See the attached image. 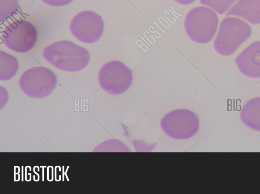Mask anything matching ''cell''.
Listing matches in <instances>:
<instances>
[{"label": "cell", "mask_w": 260, "mask_h": 194, "mask_svg": "<svg viewBox=\"0 0 260 194\" xmlns=\"http://www.w3.org/2000/svg\"><path fill=\"white\" fill-rule=\"evenodd\" d=\"M44 58L61 70L73 72L84 69L90 61V54L84 47L68 40L59 41L46 47Z\"/></svg>", "instance_id": "6da1fadb"}, {"label": "cell", "mask_w": 260, "mask_h": 194, "mask_svg": "<svg viewBox=\"0 0 260 194\" xmlns=\"http://www.w3.org/2000/svg\"><path fill=\"white\" fill-rule=\"evenodd\" d=\"M251 34L252 29L247 22L236 17H225L214 41V50L220 55L230 56Z\"/></svg>", "instance_id": "7a4b0ae2"}, {"label": "cell", "mask_w": 260, "mask_h": 194, "mask_svg": "<svg viewBox=\"0 0 260 194\" xmlns=\"http://www.w3.org/2000/svg\"><path fill=\"white\" fill-rule=\"evenodd\" d=\"M218 23L219 18L215 11L209 7L198 6L187 13L184 25L187 35L192 41L205 44L213 39Z\"/></svg>", "instance_id": "3957f363"}, {"label": "cell", "mask_w": 260, "mask_h": 194, "mask_svg": "<svg viewBox=\"0 0 260 194\" xmlns=\"http://www.w3.org/2000/svg\"><path fill=\"white\" fill-rule=\"evenodd\" d=\"M57 77L50 69L37 66L30 68L21 75L19 85L27 96L42 98L50 95L55 89Z\"/></svg>", "instance_id": "277c9868"}, {"label": "cell", "mask_w": 260, "mask_h": 194, "mask_svg": "<svg viewBox=\"0 0 260 194\" xmlns=\"http://www.w3.org/2000/svg\"><path fill=\"white\" fill-rule=\"evenodd\" d=\"M133 74L124 63L113 60L105 63L100 69L98 81L100 87L107 93L117 95L124 93L130 87Z\"/></svg>", "instance_id": "5b68a950"}, {"label": "cell", "mask_w": 260, "mask_h": 194, "mask_svg": "<svg viewBox=\"0 0 260 194\" xmlns=\"http://www.w3.org/2000/svg\"><path fill=\"white\" fill-rule=\"evenodd\" d=\"M160 125L169 137L179 140L193 137L199 127V120L196 113L187 109H180L167 113L161 120Z\"/></svg>", "instance_id": "8992f818"}, {"label": "cell", "mask_w": 260, "mask_h": 194, "mask_svg": "<svg viewBox=\"0 0 260 194\" xmlns=\"http://www.w3.org/2000/svg\"><path fill=\"white\" fill-rule=\"evenodd\" d=\"M2 38L8 49L17 53H25L34 47L37 33L31 23L19 19L5 27L2 32Z\"/></svg>", "instance_id": "52a82bcc"}, {"label": "cell", "mask_w": 260, "mask_h": 194, "mask_svg": "<svg viewBox=\"0 0 260 194\" xmlns=\"http://www.w3.org/2000/svg\"><path fill=\"white\" fill-rule=\"evenodd\" d=\"M69 28L72 34L79 41L93 43L98 41L103 34L104 24L98 14L86 10L79 12L73 17Z\"/></svg>", "instance_id": "ba28073f"}, {"label": "cell", "mask_w": 260, "mask_h": 194, "mask_svg": "<svg viewBox=\"0 0 260 194\" xmlns=\"http://www.w3.org/2000/svg\"><path fill=\"white\" fill-rule=\"evenodd\" d=\"M236 66L240 72L250 78H260V41L251 43L237 56Z\"/></svg>", "instance_id": "9c48e42d"}, {"label": "cell", "mask_w": 260, "mask_h": 194, "mask_svg": "<svg viewBox=\"0 0 260 194\" xmlns=\"http://www.w3.org/2000/svg\"><path fill=\"white\" fill-rule=\"evenodd\" d=\"M252 24H260V0H238L226 12Z\"/></svg>", "instance_id": "30bf717a"}, {"label": "cell", "mask_w": 260, "mask_h": 194, "mask_svg": "<svg viewBox=\"0 0 260 194\" xmlns=\"http://www.w3.org/2000/svg\"><path fill=\"white\" fill-rule=\"evenodd\" d=\"M240 117L246 126L260 131V97L247 101L241 108Z\"/></svg>", "instance_id": "8fae6325"}, {"label": "cell", "mask_w": 260, "mask_h": 194, "mask_svg": "<svg viewBox=\"0 0 260 194\" xmlns=\"http://www.w3.org/2000/svg\"><path fill=\"white\" fill-rule=\"evenodd\" d=\"M18 62L14 56L0 51V80L7 81L12 78L18 69Z\"/></svg>", "instance_id": "7c38bea8"}, {"label": "cell", "mask_w": 260, "mask_h": 194, "mask_svg": "<svg viewBox=\"0 0 260 194\" xmlns=\"http://www.w3.org/2000/svg\"><path fill=\"white\" fill-rule=\"evenodd\" d=\"M18 8V0H0V22L15 14Z\"/></svg>", "instance_id": "4fadbf2b"}, {"label": "cell", "mask_w": 260, "mask_h": 194, "mask_svg": "<svg viewBox=\"0 0 260 194\" xmlns=\"http://www.w3.org/2000/svg\"><path fill=\"white\" fill-rule=\"evenodd\" d=\"M237 0H200V3L213 9L216 13L222 15L229 10Z\"/></svg>", "instance_id": "5bb4252c"}, {"label": "cell", "mask_w": 260, "mask_h": 194, "mask_svg": "<svg viewBox=\"0 0 260 194\" xmlns=\"http://www.w3.org/2000/svg\"><path fill=\"white\" fill-rule=\"evenodd\" d=\"M45 3L52 6L59 7L67 5L73 0H42Z\"/></svg>", "instance_id": "9a60e30c"}, {"label": "cell", "mask_w": 260, "mask_h": 194, "mask_svg": "<svg viewBox=\"0 0 260 194\" xmlns=\"http://www.w3.org/2000/svg\"><path fill=\"white\" fill-rule=\"evenodd\" d=\"M177 3L181 4V5H190L193 3L196 0H174Z\"/></svg>", "instance_id": "2e32d148"}]
</instances>
